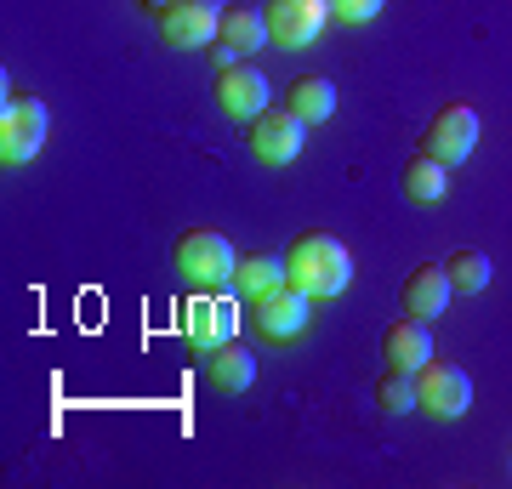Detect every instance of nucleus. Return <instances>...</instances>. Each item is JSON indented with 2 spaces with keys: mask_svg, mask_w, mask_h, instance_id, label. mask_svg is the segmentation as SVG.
<instances>
[{
  "mask_svg": "<svg viewBox=\"0 0 512 489\" xmlns=\"http://www.w3.org/2000/svg\"><path fill=\"white\" fill-rule=\"evenodd\" d=\"M234 268H239V256L228 245V234H217V228H188L177 239V273L188 285H228Z\"/></svg>",
  "mask_w": 512,
  "mask_h": 489,
  "instance_id": "7ed1b4c3",
  "label": "nucleus"
},
{
  "mask_svg": "<svg viewBox=\"0 0 512 489\" xmlns=\"http://www.w3.org/2000/svg\"><path fill=\"white\" fill-rule=\"evenodd\" d=\"M268 74L256 69V63H228V69H217V103L228 120H256V114L268 109Z\"/></svg>",
  "mask_w": 512,
  "mask_h": 489,
  "instance_id": "6e6552de",
  "label": "nucleus"
},
{
  "mask_svg": "<svg viewBox=\"0 0 512 489\" xmlns=\"http://www.w3.org/2000/svg\"><path fill=\"white\" fill-rule=\"evenodd\" d=\"M308 290H296L291 279H285V285H274V290H262V296H256L251 302V319H256V330H262V336H268V342H296V336H302V330H308Z\"/></svg>",
  "mask_w": 512,
  "mask_h": 489,
  "instance_id": "423d86ee",
  "label": "nucleus"
},
{
  "mask_svg": "<svg viewBox=\"0 0 512 489\" xmlns=\"http://www.w3.org/2000/svg\"><path fill=\"white\" fill-rule=\"evenodd\" d=\"M46 143V103L29 91H6L0 109V165H29Z\"/></svg>",
  "mask_w": 512,
  "mask_h": 489,
  "instance_id": "f03ea898",
  "label": "nucleus"
},
{
  "mask_svg": "<svg viewBox=\"0 0 512 489\" xmlns=\"http://www.w3.org/2000/svg\"><path fill=\"white\" fill-rule=\"evenodd\" d=\"M234 285H239V296H251V302H256L262 290L285 285V256H274V251H251V256H239Z\"/></svg>",
  "mask_w": 512,
  "mask_h": 489,
  "instance_id": "a211bd4d",
  "label": "nucleus"
},
{
  "mask_svg": "<svg viewBox=\"0 0 512 489\" xmlns=\"http://www.w3.org/2000/svg\"><path fill=\"white\" fill-rule=\"evenodd\" d=\"M382 359L393 370H421L433 359V336H427V319H393L382 330Z\"/></svg>",
  "mask_w": 512,
  "mask_h": 489,
  "instance_id": "9b49d317",
  "label": "nucleus"
},
{
  "mask_svg": "<svg viewBox=\"0 0 512 489\" xmlns=\"http://www.w3.org/2000/svg\"><path fill=\"white\" fill-rule=\"evenodd\" d=\"M376 399H382L393 416H404V410H421V399H416V370H387V376L376 381Z\"/></svg>",
  "mask_w": 512,
  "mask_h": 489,
  "instance_id": "aec40b11",
  "label": "nucleus"
},
{
  "mask_svg": "<svg viewBox=\"0 0 512 489\" xmlns=\"http://www.w3.org/2000/svg\"><path fill=\"white\" fill-rule=\"evenodd\" d=\"M217 40L222 46H234L239 57H251V52H262L274 35H268V18H262V12H251V6H222Z\"/></svg>",
  "mask_w": 512,
  "mask_h": 489,
  "instance_id": "dca6fc26",
  "label": "nucleus"
},
{
  "mask_svg": "<svg viewBox=\"0 0 512 489\" xmlns=\"http://www.w3.org/2000/svg\"><path fill=\"white\" fill-rule=\"evenodd\" d=\"M302 148H308V120H302V114L268 103V109L251 120V154L262 165H291Z\"/></svg>",
  "mask_w": 512,
  "mask_h": 489,
  "instance_id": "39448f33",
  "label": "nucleus"
},
{
  "mask_svg": "<svg viewBox=\"0 0 512 489\" xmlns=\"http://www.w3.org/2000/svg\"><path fill=\"white\" fill-rule=\"evenodd\" d=\"M382 6L387 0H330V18L336 23H370Z\"/></svg>",
  "mask_w": 512,
  "mask_h": 489,
  "instance_id": "412c9836",
  "label": "nucleus"
},
{
  "mask_svg": "<svg viewBox=\"0 0 512 489\" xmlns=\"http://www.w3.org/2000/svg\"><path fill=\"white\" fill-rule=\"evenodd\" d=\"M285 109L302 114L308 126H319V120L336 114V86H330L325 74H296L291 86H285Z\"/></svg>",
  "mask_w": 512,
  "mask_h": 489,
  "instance_id": "2eb2a0df",
  "label": "nucleus"
},
{
  "mask_svg": "<svg viewBox=\"0 0 512 489\" xmlns=\"http://www.w3.org/2000/svg\"><path fill=\"white\" fill-rule=\"evenodd\" d=\"M421 148H427V154H439L444 165L467 160V154L478 148V114L467 109V103H444V109L427 120V137H421Z\"/></svg>",
  "mask_w": 512,
  "mask_h": 489,
  "instance_id": "9d476101",
  "label": "nucleus"
},
{
  "mask_svg": "<svg viewBox=\"0 0 512 489\" xmlns=\"http://www.w3.org/2000/svg\"><path fill=\"white\" fill-rule=\"evenodd\" d=\"M285 279L308 296H342L353 285V256L336 234H302L285 251Z\"/></svg>",
  "mask_w": 512,
  "mask_h": 489,
  "instance_id": "f257e3e1",
  "label": "nucleus"
},
{
  "mask_svg": "<svg viewBox=\"0 0 512 489\" xmlns=\"http://www.w3.org/2000/svg\"><path fill=\"white\" fill-rule=\"evenodd\" d=\"M211 381H217L222 393H245V387L256 381V353L239 347V342L211 347Z\"/></svg>",
  "mask_w": 512,
  "mask_h": 489,
  "instance_id": "f3484780",
  "label": "nucleus"
},
{
  "mask_svg": "<svg viewBox=\"0 0 512 489\" xmlns=\"http://www.w3.org/2000/svg\"><path fill=\"white\" fill-rule=\"evenodd\" d=\"M444 273H450V285H456V290H484V285H490V256L461 245V251L444 262Z\"/></svg>",
  "mask_w": 512,
  "mask_h": 489,
  "instance_id": "6ab92c4d",
  "label": "nucleus"
},
{
  "mask_svg": "<svg viewBox=\"0 0 512 489\" xmlns=\"http://www.w3.org/2000/svg\"><path fill=\"white\" fill-rule=\"evenodd\" d=\"M450 273L444 268H433V262H421L410 279H404V313L410 319H439L444 308H450Z\"/></svg>",
  "mask_w": 512,
  "mask_h": 489,
  "instance_id": "f8f14e48",
  "label": "nucleus"
},
{
  "mask_svg": "<svg viewBox=\"0 0 512 489\" xmlns=\"http://www.w3.org/2000/svg\"><path fill=\"white\" fill-rule=\"evenodd\" d=\"M143 6H148V12H165V6H171V0H143Z\"/></svg>",
  "mask_w": 512,
  "mask_h": 489,
  "instance_id": "4be33fe9",
  "label": "nucleus"
},
{
  "mask_svg": "<svg viewBox=\"0 0 512 489\" xmlns=\"http://www.w3.org/2000/svg\"><path fill=\"white\" fill-rule=\"evenodd\" d=\"M188 342L200 347V353L234 342V302H222V296H194V308H188Z\"/></svg>",
  "mask_w": 512,
  "mask_h": 489,
  "instance_id": "ddd939ff",
  "label": "nucleus"
},
{
  "mask_svg": "<svg viewBox=\"0 0 512 489\" xmlns=\"http://www.w3.org/2000/svg\"><path fill=\"white\" fill-rule=\"evenodd\" d=\"M222 29V6L217 0H171L160 12V35L171 40V46H183V52H194V46H211Z\"/></svg>",
  "mask_w": 512,
  "mask_h": 489,
  "instance_id": "1a4fd4ad",
  "label": "nucleus"
},
{
  "mask_svg": "<svg viewBox=\"0 0 512 489\" xmlns=\"http://www.w3.org/2000/svg\"><path fill=\"white\" fill-rule=\"evenodd\" d=\"M416 399L427 416H439V421H456L473 410V381H467V370L461 364H439V359H427L416 370Z\"/></svg>",
  "mask_w": 512,
  "mask_h": 489,
  "instance_id": "20e7f679",
  "label": "nucleus"
},
{
  "mask_svg": "<svg viewBox=\"0 0 512 489\" xmlns=\"http://www.w3.org/2000/svg\"><path fill=\"white\" fill-rule=\"evenodd\" d=\"M262 18H268V35H274V46H291V52H302V46H313V40L325 35L330 0H268V6H262Z\"/></svg>",
  "mask_w": 512,
  "mask_h": 489,
  "instance_id": "0eeeda50",
  "label": "nucleus"
},
{
  "mask_svg": "<svg viewBox=\"0 0 512 489\" xmlns=\"http://www.w3.org/2000/svg\"><path fill=\"white\" fill-rule=\"evenodd\" d=\"M404 194L416 205H439L444 194H450V165H444L439 154H427V148L410 154V160H404Z\"/></svg>",
  "mask_w": 512,
  "mask_h": 489,
  "instance_id": "4468645a",
  "label": "nucleus"
}]
</instances>
